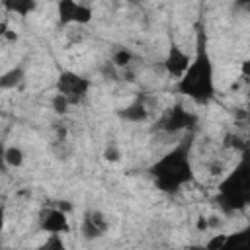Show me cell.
I'll list each match as a JSON object with an SVG mask.
<instances>
[{
	"label": "cell",
	"mask_w": 250,
	"mask_h": 250,
	"mask_svg": "<svg viewBox=\"0 0 250 250\" xmlns=\"http://www.w3.org/2000/svg\"><path fill=\"white\" fill-rule=\"evenodd\" d=\"M193 135L195 131L188 133L176 146L164 152L158 160L148 166V176L154 188L166 195L180 193L186 186L195 182L193 162H191V148H193Z\"/></svg>",
	"instance_id": "6da1fadb"
},
{
	"label": "cell",
	"mask_w": 250,
	"mask_h": 250,
	"mask_svg": "<svg viewBox=\"0 0 250 250\" xmlns=\"http://www.w3.org/2000/svg\"><path fill=\"white\" fill-rule=\"evenodd\" d=\"M176 90L197 105H207L217 98L215 66L209 55L207 33L203 23H197L195 27V53L191 55L188 70L182 74V78H178Z\"/></svg>",
	"instance_id": "7a4b0ae2"
},
{
	"label": "cell",
	"mask_w": 250,
	"mask_h": 250,
	"mask_svg": "<svg viewBox=\"0 0 250 250\" xmlns=\"http://www.w3.org/2000/svg\"><path fill=\"white\" fill-rule=\"evenodd\" d=\"M215 203L225 215L250 207V148L240 152L236 166L219 182Z\"/></svg>",
	"instance_id": "3957f363"
},
{
	"label": "cell",
	"mask_w": 250,
	"mask_h": 250,
	"mask_svg": "<svg viewBox=\"0 0 250 250\" xmlns=\"http://www.w3.org/2000/svg\"><path fill=\"white\" fill-rule=\"evenodd\" d=\"M197 123H199L197 113L189 111L184 104H174V105L166 107L164 113L156 119L154 131L166 133V135H176V133H184V131H195Z\"/></svg>",
	"instance_id": "277c9868"
},
{
	"label": "cell",
	"mask_w": 250,
	"mask_h": 250,
	"mask_svg": "<svg viewBox=\"0 0 250 250\" xmlns=\"http://www.w3.org/2000/svg\"><path fill=\"white\" fill-rule=\"evenodd\" d=\"M90 88H92V80L74 72V70H62L59 76H57V82H55V90L57 94L64 96L70 105H78L82 104L88 94H90Z\"/></svg>",
	"instance_id": "5b68a950"
},
{
	"label": "cell",
	"mask_w": 250,
	"mask_h": 250,
	"mask_svg": "<svg viewBox=\"0 0 250 250\" xmlns=\"http://www.w3.org/2000/svg\"><path fill=\"white\" fill-rule=\"evenodd\" d=\"M68 211L57 205H45L37 215L39 230L45 234H68L70 223H68Z\"/></svg>",
	"instance_id": "8992f818"
},
{
	"label": "cell",
	"mask_w": 250,
	"mask_h": 250,
	"mask_svg": "<svg viewBox=\"0 0 250 250\" xmlns=\"http://www.w3.org/2000/svg\"><path fill=\"white\" fill-rule=\"evenodd\" d=\"M57 18H59V25H70V23L86 25L92 21L94 12L90 6L78 0H57Z\"/></svg>",
	"instance_id": "52a82bcc"
},
{
	"label": "cell",
	"mask_w": 250,
	"mask_h": 250,
	"mask_svg": "<svg viewBox=\"0 0 250 250\" xmlns=\"http://www.w3.org/2000/svg\"><path fill=\"white\" fill-rule=\"evenodd\" d=\"M109 230L107 217L98 209H88L80 221V234L86 240H98Z\"/></svg>",
	"instance_id": "ba28073f"
},
{
	"label": "cell",
	"mask_w": 250,
	"mask_h": 250,
	"mask_svg": "<svg viewBox=\"0 0 250 250\" xmlns=\"http://www.w3.org/2000/svg\"><path fill=\"white\" fill-rule=\"evenodd\" d=\"M189 62H191V55L182 47V45H178L176 41H172L170 43V47H168V53H166V59H164V70L172 76V78H182V74L188 70V66H189Z\"/></svg>",
	"instance_id": "9c48e42d"
},
{
	"label": "cell",
	"mask_w": 250,
	"mask_h": 250,
	"mask_svg": "<svg viewBox=\"0 0 250 250\" xmlns=\"http://www.w3.org/2000/svg\"><path fill=\"white\" fill-rule=\"evenodd\" d=\"M119 119L123 121H129V123H145L148 121L150 117V109H148V104H146V96H139L135 102H131L129 105L121 107L115 111Z\"/></svg>",
	"instance_id": "30bf717a"
},
{
	"label": "cell",
	"mask_w": 250,
	"mask_h": 250,
	"mask_svg": "<svg viewBox=\"0 0 250 250\" xmlns=\"http://www.w3.org/2000/svg\"><path fill=\"white\" fill-rule=\"evenodd\" d=\"M236 248H246L250 250V225L230 232V234H223V244L221 250H236Z\"/></svg>",
	"instance_id": "8fae6325"
},
{
	"label": "cell",
	"mask_w": 250,
	"mask_h": 250,
	"mask_svg": "<svg viewBox=\"0 0 250 250\" xmlns=\"http://www.w3.org/2000/svg\"><path fill=\"white\" fill-rule=\"evenodd\" d=\"M2 6L10 14L27 18L29 14H33L37 10V0H2Z\"/></svg>",
	"instance_id": "7c38bea8"
},
{
	"label": "cell",
	"mask_w": 250,
	"mask_h": 250,
	"mask_svg": "<svg viewBox=\"0 0 250 250\" xmlns=\"http://www.w3.org/2000/svg\"><path fill=\"white\" fill-rule=\"evenodd\" d=\"M23 68L21 66H14V68H10L8 72H4L2 74V78H0V88L2 90H12V88H16L21 80H23Z\"/></svg>",
	"instance_id": "4fadbf2b"
},
{
	"label": "cell",
	"mask_w": 250,
	"mask_h": 250,
	"mask_svg": "<svg viewBox=\"0 0 250 250\" xmlns=\"http://www.w3.org/2000/svg\"><path fill=\"white\" fill-rule=\"evenodd\" d=\"M23 158L25 156H23V150L20 146H8L4 150V162L12 168H20L23 164Z\"/></svg>",
	"instance_id": "5bb4252c"
},
{
	"label": "cell",
	"mask_w": 250,
	"mask_h": 250,
	"mask_svg": "<svg viewBox=\"0 0 250 250\" xmlns=\"http://www.w3.org/2000/svg\"><path fill=\"white\" fill-rule=\"evenodd\" d=\"M111 61H113L115 66L123 68V66H127V64L133 61V53H131L129 49H125V47H123V49H117V51L113 53V59H111Z\"/></svg>",
	"instance_id": "9a60e30c"
},
{
	"label": "cell",
	"mask_w": 250,
	"mask_h": 250,
	"mask_svg": "<svg viewBox=\"0 0 250 250\" xmlns=\"http://www.w3.org/2000/svg\"><path fill=\"white\" fill-rule=\"evenodd\" d=\"M68 107H72V105H70V102H68L64 96L55 94V98H53V109H55L57 113H66V111H68Z\"/></svg>",
	"instance_id": "2e32d148"
},
{
	"label": "cell",
	"mask_w": 250,
	"mask_h": 250,
	"mask_svg": "<svg viewBox=\"0 0 250 250\" xmlns=\"http://www.w3.org/2000/svg\"><path fill=\"white\" fill-rule=\"evenodd\" d=\"M41 248H59V250H62L64 248L62 234H47V240L41 244Z\"/></svg>",
	"instance_id": "e0dca14e"
},
{
	"label": "cell",
	"mask_w": 250,
	"mask_h": 250,
	"mask_svg": "<svg viewBox=\"0 0 250 250\" xmlns=\"http://www.w3.org/2000/svg\"><path fill=\"white\" fill-rule=\"evenodd\" d=\"M240 74H242V78L250 80V57L240 62Z\"/></svg>",
	"instance_id": "ac0fdd59"
},
{
	"label": "cell",
	"mask_w": 250,
	"mask_h": 250,
	"mask_svg": "<svg viewBox=\"0 0 250 250\" xmlns=\"http://www.w3.org/2000/svg\"><path fill=\"white\" fill-rule=\"evenodd\" d=\"M234 6L238 10H250V0H234Z\"/></svg>",
	"instance_id": "d6986e66"
},
{
	"label": "cell",
	"mask_w": 250,
	"mask_h": 250,
	"mask_svg": "<svg viewBox=\"0 0 250 250\" xmlns=\"http://www.w3.org/2000/svg\"><path fill=\"white\" fill-rule=\"evenodd\" d=\"M125 2H129V4H143V0H125Z\"/></svg>",
	"instance_id": "ffe728a7"
}]
</instances>
